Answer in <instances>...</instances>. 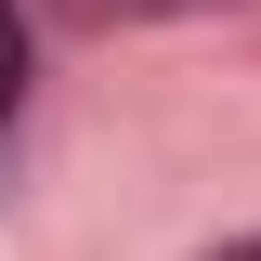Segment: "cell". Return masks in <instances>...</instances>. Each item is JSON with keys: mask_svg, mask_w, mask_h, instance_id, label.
<instances>
[{"mask_svg": "<svg viewBox=\"0 0 261 261\" xmlns=\"http://www.w3.org/2000/svg\"><path fill=\"white\" fill-rule=\"evenodd\" d=\"M13 105H27V0H0V144H13Z\"/></svg>", "mask_w": 261, "mask_h": 261, "instance_id": "6da1fadb", "label": "cell"}, {"mask_svg": "<svg viewBox=\"0 0 261 261\" xmlns=\"http://www.w3.org/2000/svg\"><path fill=\"white\" fill-rule=\"evenodd\" d=\"M209 261H261V235H248V248H209Z\"/></svg>", "mask_w": 261, "mask_h": 261, "instance_id": "7a4b0ae2", "label": "cell"}]
</instances>
